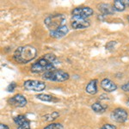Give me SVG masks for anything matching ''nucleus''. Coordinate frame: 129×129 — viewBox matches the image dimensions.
<instances>
[{
	"instance_id": "24",
	"label": "nucleus",
	"mask_w": 129,
	"mask_h": 129,
	"mask_svg": "<svg viewBox=\"0 0 129 129\" xmlns=\"http://www.w3.org/2000/svg\"><path fill=\"white\" fill-rule=\"evenodd\" d=\"M0 129H10V127L7 126V125L1 123V124H0Z\"/></svg>"
},
{
	"instance_id": "10",
	"label": "nucleus",
	"mask_w": 129,
	"mask_h": 129,
	"mask_svg": "<svg viewBox=\"0 0 129 129\" xmlns=\"http://www.w3.org/2000/svg\"><path fill=\"white\" fill-rule=\"evenodd\" d=\"M14 122L16 123L17 129H30V121L25 115L19 114L14 117Z\"/></svg>"
},
{
	"instance_id": "21",
	"label": "nucleus",
	"mask_w": 129,
	"mask_h": 129,
	"mask_svg": "<svg viewBox=\"0 0 129 129\" xmlns=\"http://www.w3.org/2000/svg\"><path fill=\"white\" fill-rule=\"evenodd\" d=\"M116 45V41H109V42H108L107 44H106V49L108 50H111L113 49L114 47V46Z\"/></svg>"
},
{
	"instance_id": "16",
	"label": "nucleus",
	"mask_w": 129,
	"mask_h": 129,
	"mask_svg": "<svg viewBox=\"0 0 129 129\" xmlns=\"http://www.w3.org/2000/svg\"><path fill=\"white\" fill-rule=\"evenodd\" d=\"M113 7L115 11L120 12V11H124L126 10V5L125 4V1H123V0H115V1H114Z\"/></svg>"
},
{
	"instance_id": "6",
	"label": "nucleus",
	"mask_w": 129,
	"mask_h": 129,
	"mask_svg": "<svg viewBox=\"0 0 129 129\" xmlns=\"http://www.w3.org/2000/svg\"><path fill=\"white\" fill-rule=\"evenodd\" d=\"M110 117L117 123H124L127 120L128 114L126 109H122V108H117L111 112Z\"/></svg>"
},
{
	"instance_id": "11",
	"label": "nucleus",
	"mask_w": 129,
	"mask_h": 129,
	"mask_svg": "<svg viewBox=\"0 0 129 129\" xmlns=\"http://www.w3.org/2000/svg\"><path fill=\"white\" fill-rule=\"evenodd\" d=\"M101 87L106 92H113L117 89V85L109 78H103L101 81Z\"/></svg>"
},
{
	"instance_id": "18",
	"label": "nucleus",
	"mask_w": 129,
	"mask_h": 129,
	"mask_svg": "<svg viewBox=\"0 0 129 129\" xmlns=\"http://www.w3.org/2000/svg\"><path fill=\"white\" fill-rule=\"evenodd\" d=\"M37 99L41 100L42 102H46V103H50V102H53L54 97L51 95H47V94H38L35 95Z\"/></svg>"
},
{
	"instance_id": "23",
	"label": "nucleus",
	"mask_w": 129,
	"mask_h": 129,
	"mask_svg": "<svg viewBox=\"0 0 129 129\" xmlns=\"http://www.w3.org/2000/svg\"><path fill=\"white\" fill-rule=\"evenodd\" d=\"M121 89L123 91H126V92H129V82L121 85Z\"/></svg>"
},
{
	"instance_id": "5",
	"label": "nucleus",
	"mask_w": 129,
	"mask_h": 129,
	"mask_svg": "<svg viewBox=\"0 0 129 129\" xmlns=\"http://www.w3.org/2000/svg\"><path fill=\"white\" fill-rule=\"evenodd\" d=\"M23 87L26 90L41 92L46 89V84L40 80H26L23 83Z\"/></svg>"
},
{
	"instance_id": "4",
	"label": "nucleus",
	"mask_w": 129,
	"mask_h": 129,
	"mask_svg": "<svg viewBox=\"0 0 129 129\" xmlns=\"http://www.w3.org/2000/svg\"><path fill=\"white\" fill-rule=\"evenodd\" d=\"M70 75L68 72L60 69H55L42 74V78L45 80L53 81V82H64L68 80Z\"/></svg>"
},
{
	"instance_id": "14",
	"label": "nucleus",
	"mask_w": 129,
	"mask_h": 129,
	"mask_svg": "<svg viewBox=\"0 0 129 129\" xmlns=\"http://www.w3.org/2000/svg\"><path fill=\"white\" fill-rule=\"evenodd\" d=\"M97 83L98 81L97 79H92L87 84L86 87H85V91L89 95H95L98 91V88H97Z\"/></svg>"
},
{
	"instance_id": "9",
	"label": "nucleus",
	"mask_w": 129,
	"mask_h": 129,
	"mask_svg": "<svg viewBox=\"0 0 129 129\" xmlns=\"http://www.w3.org/2000/svg\"><path fill=\"white\" fill-rule=\"evenodd\" d=\"M8 102H9L10 105L15 106V107L17 108H23L28 103V100L22 94H16L15 95H13V96L10 97L8 100Z\"/></svg>"
},
{
	"instance_id": "13",
	"label": "nucleus",
	"mask_w": 129,
	"mask_h": 129,
	"mask_svg": "<svg viewBox=\"0 0 129 129\" xmlns=\"http://www.w3.org/2000/svg\"><path fill=\"white\" fill-rule=\"evenodd\" d=\"M98 10L102 13V15H113L114 13V9L112 5H110L109 4H105V3H101L97 5Z\"/></svg>"
},
{
	"instance_id": "3",
	"label": "nucleus",
	"mask_w": 129,
	"mask_h": 129,
	"mask_svg": "<svg viewBox=\"0 0 129 129\" xmlns=\"http://www.w3.org/2000/svg\"><path fill=\"white\" fill-rule=\"evenodd\" d=\"M64 21H66V16L63 14L57 13L47 16L44 20V24L49 31H53L63 26Z\"/></svg>"
},
{
	"instance_id": "8",
	"label": "nucleus",
	"mask_w": 129,
	"mask_h": 129,
	"mask_svg": "<svg viewBox=\"0 0 129 129\" xmlns=\"http://www.w3.org/2000/svg\"><path fill=\"white\" fill-rule=\"evenodd\" d=\"M94 14V10L88 6L77 7L72 10V16H81L84 18H88Z\"/></svg>"
},
{
	"instance_id": "22",
	"label": "nucleus",
	"mask_w": 129,
	"mask_h": 129,
	"mask_svg": "<svg viewBox=\"0 0 129 129\" xmlns=\"http://www.w3.org/2000/svg\"><path fill=\"white\" fill-rule=\"evenodd\" d=\"M99 129H117L115 126L112 124H104L102 127H100Z\"/></svg>"
},
{
	"instance_id": "1",
	"label": "nucleus",
	"mask_w": 129,
	"mask_h": 129,
	"mask_svg": "<svg viewBox=\"0 0 129 129\" xmlns=\"http://www.w3.org/2000/svg\"><path fill=\"white\" fill-rule=\"evenodd\" d=\"M60 64L59 60L53 53H47L41 57L38 60L32 64L30 71L33 73H45L55 70L57 66Z\"/></svg>"
},
{
	"instance_id": "27",
	"label": "nucleus",
	"mask_w": 129,
	"mask_h": 129,
	"mask_svg": "<svg viewBox=\"0 0 129 129\" xmlns=\"http://www.w3.org/2000/svg\"><path fill=\"white\" fill-rule=\"evenodd\" d=\"M126 18H127V20H128V22H129V16H126Z\"/></svg>"
},
{
	"instance_id": "20",
	"label": "nucleus",
	"mask_w": 129,
	"mask_h": 129,
	"mask_svg": "<svg viewBox=\"0 0 129 129\" xmlns=\"http://www.w3.org/2000/svg\"><path fill=\"white\" fill-rule=\"evenodd\" d=\"M16 88V84L15 82H11L7 86V88H6V90H7L8 92H13V91L15 90Z\"/></svg>"
},
{
	"instance_id": "2",
	"label": "nucleus",
	"mask_w": 129,
	"mask_h": 129,
	"mask_svg": "<svg viewBox=\"0 0 129 129\" xmlns=\"http://www.w3.org/2000/svg\"><path fill=\"white\" fill-rule=\"evenodd\" d=\"M37 49L31 45L19 47L14 52L13 59L19 64H27L34 60L37 56Z\"/></svg>"
},
{
	"instance_id": "26",
	"label": "nucleus",
	"mask_w": 129,
	"mask_h": 129,
	"mask_svg": "<svg viewBox=\"0 0 129 129\" xmlns=\"http://www.w3.org/2000/svg\"><path fill=\"white\" fill-rule=\"evenodd\" d=\"M126 103H127V104L129 105V97L127 98V101H126Z\"/></svg>"
},
{
	"instance_id": "25",
	"label": "nucleus",
	"mask_w": 129,
	"mask_h": 129,
	"mask_svg": "<svg viewBox=\"0 0 129 129\" xmlns=\"http://www.w3.org/2000/svg\"><path fill=\"white\" fill-rule=\"evenodd\" d=\"M125 4H126V5L127 6V7H129V0H126V1H125Z\"/></svg>"
},
{
	"instance_id": "15",
	"label": "nucleus",
	"mask_w": 129,
	"mask_h": 129,
	"mask_svg": "<svg viewBox=\"0 0 129 129\" xmlns=\"http://www.w3.org/2000/svg\"><path fill=\"white\" fill-rule=\"evenodd\" d=\"M91 109H92L93 111L95 113L97 114H103L106 111V109H108L107 105H103L102 103H95L91 105Z\"/></svg>"
},
{
	"instance_id": "19",
	"label": "nucleus",
	"mask_w": 129,
	"mask_h": 129,
	"mask_svg": "<svg viewBox=\"0 0 129 129\" xmlns=\"http://www.w3.org/2000/svg\"><path fill=\"white\" fill-rule=\"evenodd\" d=\"M43 129H64V126L61 123H51Z\"/></svg>"
},
{
	"instance_id": "17",
	"label": "nucleus",
	"mask_w": 129,
	"mask_h": 129,
	"mask_svg": "<svg viewBox=\"0 0 129 129\" xmlns=\"http://www.w3.org/2000/svg\"><path fill=\"white\" fill-rule=\"evenodd\" d=\"M59 116V113L57 111H53L50 114H47L46 115L43 116V119H44L45 121H48V122H51V121H53L57 119L58 117Z\"/></svg>"
},
{
	"instance_id": "12",
	"label": "nucleus",
	"mask_w": 129,
	"mask_h": 129,
	"mask_svg": "<svg viewBox=\"0 0 129 129\" xmlns=\"http://www.w3.org/2000/svg\"><path fill=\"white\" fill-rule=\"evenodd\" d=\"M69 32V28L66 25H63L61 26L60 28H57L56 30H53V31H50L49 32V35L51 37L54 39H60L62 37H64V35H66Z\"/></svg>"
},
{
	"instance_id": "7",
	"label": "nucleus",
	"mask_w": 129,
	"mask_h": 129,
	"mask_svg": "<svg viewBox=\"0 0 129 129\" xmlns=\"http://www.w3.org/2000/svg\"><path fill=\"white\" fill-rule=\"evenodd\" d=\"M71 25L74 29H84L89 28L90 22L87 18L81 17V16H72Z\"/></svg>"
}]
</instances>
